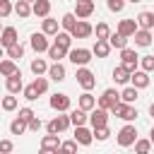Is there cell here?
Instances as JSON below:
<instances>
[{"instance_id": "7c38bea8", "label": "cell", "mask_w": 154, "mask_h": 154, "mask_svg": "<svg viewBox=\"0 0 154 154\" xmlns=\"http://www.w3.org/2000/svg\"><path fill=\"white\" fill-rule=\"evenodd\" d=\"M75 14L77 19H87L94 14V0H75Z\"/></svg>"}, {"instance_id": "2e32d148", "label": "cell", "mask_w": 154, "mask_h": 154, "mask_svg": "<svg viewBox=\"0 0 154 154\" xmlns=\"http://www.w3.org/2000/svg\"><path fill=\"white\" fill-rule=\"evenodd\" d=\"M130 84L137 87V89H147L149 87V72L147 70H135L130 75Z\"/></svg>"}, {"instance_id": "52a82bcc", "label": "cell", "mask_w": 154, "mask_h": 154, "mask_svg": "<svg viewBox=\"0 0 154 154\" xmlns=\"http://www.w3.org/2000/svg\"><path fill=\"white\" fill-rule=\"evenodd\" d=\"M120 58H123V65L130 70V72H135L137 70V65H140V55L135 53V48H120Z\"/></svg>"}, {"instance_id": "cb8c5ba5", "label": "cell", "mask_w": 154, "mask_h": 154, "mask_svg": "<svg viewBox=\"0 0 154 154\" xmlns=\"http://www.w3.org/2000/svg\"><path fill=\"white\" fill-rule=\"evenodd\" d=\"M77 106L84 108V111H91L96 106V96H91V91L84 89V94H79V99H77Z\"/></svg>"}, {"instance_id": "d6986e66", "label": "cell", "mask_w": 154, "mask_h": 154, "mask_svg": "<svg viewBox=\"0 0 154 154\" xmlns=\"http://www.w3.org/2000/svg\"><path fill=\"white\" fill-rule=\"evenodd\" d=\"M31 14H36V17H48L51 14V0H36V2H31Z\"/></svg>"}, {"instance_id": "7dc6e473", "label": "cell", "mask_w": 154, "mask_h": 154, "mask_svg": "<svg viewBox=\"0 0 154 154\" xmlns=\"http://www.w3.org/2000/svg\"><path fill=\"white\" fill-rule=\"evenodd\" d=\"M60 149H63V152H77V140H67V142H60Z\"/></svg>"}, {"instance_id": "4316f807", "label": "cell", "mask_w": 154, "mask_h": 154, "mask_svg": "<svg viewBox=\"0 0 154 154\" xmlns=\"http://www.w3.org/2000/svg\"><path fill=\"white\" fill-rule=\"evenodd\" d=\"M87 113H89V111H84V108H79V106L72 108V111H70V120H72V125H84V123L89 120Z\"/></svg>"}, {"instance_id": "9c48e42d", "label": "cell", "mask_w": 154, "mask_h": 154, "mask_svg": "<svg viewBox=\"0 0 154 154\" xmlns=\"http://www.w3.org/2000/svg\"><path fill=\"white\" fill-rule=\"evenodd\" d=\"M70 34H72V38H89V36L94 34V26H91L87 19H77V24H75V29H72Z\"/></svg>"}, {"instance_id": "8992f818", "label": "cell", "mask_w": 154, "mask_h": 154, "mask_svg": "<svg viewBox=\"0 0 154 154\" xmlns=\"http://www.w3.org/2000/svg\"><path fill=\"white\" fill-rule=\"evenodd\" d=\"M89 123H91V128H101V125H108V108L94 106V108L89 111Z\"/></svg>"}, {"instance_id": "ab89813d", "label": "cell", "mask_w": 154, "mask_h": 154, "mask_svg": "<svg viewBox=\"0 0 154 154\" xmlns=\"http://www.w3.org/2000/svg\"><path fill=\"white\" fill-rule=\"evenodd\" d=\"M152 147H154L152 140H135V152H137V154H147Z\"/></svg>"}, {"instance_id": "d6a6232c", "label": "cell", "mask_w": 154, "mask_h": 154, "mask_svg": "<svg viewBox=\"0 0 154 154\" xmlns=\"http://www.w3.org/2000/svg\"><path fill=\"white\" fill-rule=\"evenodd\" d=\"M108 43H111V48H118V51H120V48H125V46H128V36H123V34H118V31H116V34H111V36H108Z\"/></svg>"}, {"instance_id": "db71d44e", "label": "cell", "mask_w": 154, "mask_h": 154, "mask_svg": "<svg viewBox=\"0 0 154 154\" xmlns=\"http://www.w3.org/2000/svg\"><path fill=\"white\" fill-rule=\"evenodd\" d=\"M149 140H152V144H154V128H152V132H149Z\"/></svg>"}, {"instance_id": "4fadbf2b", "label": "cell", "mask_w": 154, "mask_h": 154, "mask_svg": "<svg viewBox=\"0 0 154 154\" xmlns=\"http://www.w3.org/2000/svg\"><path fill=\"white\" fill-rule=\"evenodd\" d=\"M75 140L82 147H89L94 142V130H87L84 125H75Z\"/></svg>"}, {"instance_id": "f907efd6", "label": "cell", "mask_w": 154, "mask_h": 154, "mask_svg": "<svg viewBox=\"0 0 154 154\" xmlns=\"http://www.w3.org/2000/svg\"><path fill=\"white\" fill-rule=\"evenodd\" d=\"M12 149H14L12 140H0V152H5V154H7V152H12Z\"/></svg>"}, {"instance_id": "ba28073f", "label": "cell", "mask_w": 154, "mask_h": 154, "mask_svg": "<svg viewBox=\"0 0 154 154\" xmlns=\"http://www.w3.org/2000/svg\"><path fill=\"white\" fill-rule=\"evenodd\" d=\"M48 103H51V108L53 111H58V113H65V111H70V96L67 94H53L51 99H48Z\"/></svg>"}, {"instance_id": "7402d4cb", "label": "cell", "mask_w": 154, "mask_h": 154, "mask_svg": "<svg viewBox=\"0 0 154 154\" xmlns=\"http://www.w3.org/2000/svg\"><path fill=\"white\" fill-rule=\"evenodd\" d=\"M48 77L53 79V82H63L65 79V65L58 60V63H53V65H48Z\"/></svg>"}, {"instance_id": "603a6c76", "label": "cell", "mask_w": 154, "mask_h": 154, "mask_svg": "<svg viewBox=\"0 0 154 154\" xmlns=\"http://www.w3.org/2000/svg\"><path fill=\"white\" fill-rule=\"evenodd\" d=\"M65 55H67V48L53 41V43H51V48H48V58H51L53 63H58V60H63Z\"/></svg>"}, {"instance_id": "ac0fdd59", "label": "cell", "mask_w": 154, "mask_h": 154, "mask_svg": "<svg viewBox=\"0 0 154 154\" xmlns=\"http://www.w3.org/2000/svg\"><path fill=\"white\" fill-rule=\"evenodd\" d=\"M140 26H137V19H120L118 22V34H123V36H132L135 31H137Z\"/></svg>"}, {"instance_id": "c3c4849f", "label": "cell", "mask_w": 154, "mask_h": 154, "mask_svg": "<svg viewBox=\"0 0 154 154\" xmlns=\"http://www.w3.org/2000/svg\"><path fill=\"white\" fill-rule=\"evenodd\" d=\"M41 125H43V123H41V118H38V116H34V118L29 120V130H31V132H38V130H41Z\"/></svg>"}, {"instance_id": "d4e9b609", "label": "cell", "mask_w": 154, "mask_h": 154, "mask_svg": "<svg viewBox=\"0 0 154 154\" xmlns=\"http://www.w3.org/2000/svg\"><path fill=\"white\" fill-rule=\"evenodd\" d=\"M41 31L48 34V36H55V34H58V19H53L51 14L43 17V22H41Z\"/></svg>"}, {"instance_id": "9a60e30c", "label": "cell", "mask_w": 154, "mask_h": 154, "mask_svg": "<svg viewBox=\"0 0 154 154\" xmlns=\"http://www.w3.org/2000/svg\"><path fill=\"white\" fill-rule=\"evenodd\" d=\"M5 87H7V91H10V94H19V91H24V82H22V72L17 70L14 75H10V77L5 79Z\"/></svg>"}, {"instance_id": "83f0119b", "label": "cell", "mask_w": 154, "mask_h": 154, "mask_svg": "<svg viewBox=\"0 0 154 154\" xmlns=\"http://www.w3.org/2000/svg\"><path fill=\"white\" fill-rule=\"evenodd\" d=\"M26 130H29V120H24V118H19V116L10 123V132H12V135H24Z\"/></svg>"}, {"instance_id": "7a4b0ae2", "label": "cell", "mask_w": 154, "mask_h": 154, "mask_svg": "<svg viewBox=\"0 0 154 154\" xmlns=\"http://www.w3.org/2000/svg\"><path fill=\"white\" fill-rule=\"evenodd\" d=\"M91 51L89 48H70L67 51V58H70V63L72 65H77V67H82V65H89V60H91Z\"/></svg>"}, {"instance_id": "680465c9", "label": "cell", "mask_w": 154, "mask_h": 154, "mask_svg": "<svg viewBox=\"0 0 154 154\" xmlns=\"http://www.w3.org/2000/svg\"><path fill=\"white\" fill-rule=\"evenodd\" d=\"M152 34H154V29H152Z\"/></svg>"}, {"instance_id": "30bf717a", "label": "cell", "mask_w": 154, "mask_h": 154, "mask_svg": "<svg viewBox=\"0 0 154 154\" xmlns=\"http://www.w3.org/2000/svg\"><path fill=\"white\" fill-rule=\"evenodd\" d=\"M29 43H31V48H34L36 53H48V48H51L48 34H43V31H41V34H38V31L31 34V41H29Z\"/></svg>"}, {"instance_id": "6da1fadb", "label": "cell", "mask_w": 154, "mask_h": 154, "mask_svg": "<svg viewBox=\"0 0 154 154\" xmlns=\"http://www.w3.org/2000/svg\"><path fill=\"white\" fill-rule=\"evenodd\" d=\"M108 113H113V116H118V118H123V120H128V123H132V120L137 118V108H135L132 103H125V101H118L116 106H111Z\"/></svg>"}, {"instance_id": "277c9868", "label": "cell", "mask_w": 154, "mask_h": 154, "mask_svg": "<svg viewBox=\"0 0 154 154\" xmlns=\"http://www.w3.org/2000/svg\"><path fill=\"white\" fill-rule=\"evenodd\" d=\"M135 140H137V128H135L132 123L123 125L120 132H118V144H120V147H132Z\"/></svg>"}, {"instance_id": "6f0895ef", "label": "cell", "mask_w": 154, "mask_h": 154, "mask_svg": "<svg viewBox=\"0 0 154 154\" xmlns=\"http://www.w3.org/2000/svg\"><path fill=\"white\" fill-rule=\"evenodd\" d=\"M0 31H2V24H0Z\"/></svg>"}, {"instance_id": "5b68a950", "label": "cell", "mask_w": 154, "mask_h": 154, "mask_svg": "<svg viewBox=\"0 0 154 154\" xmlns=\"http://www.w3.org/2000/svg\"><path fill=\"white\" fill-rule=\"evenodd\" d=\"M70 125H72L70 116H55L53 120H48L46 130H48V132H53V135H60V132H65V130H67Z\"/></svg>"}, {"instance_id": "9f6ffc18", "label": "cell", "mask_w": 154, "mask_h": 154, "mask_svg": "<svg viewBox=\"0 0 154 154\" xmlns=\"http://www.w3.org/2000/svg\"><path fill=\"white\" fill-rule=\"evenodd\" d=\"M26 2H36V0H26Z\"/></svg>"}, {"instance_id": "8d00e7d4", "label": "cell", "mask_w": 154, "mask_h": 154, "mask_svg": "<svg viewBox=\"0 0 154 154\" xmlns=\"http://www.w3.org/2000/svg\"><path fill=\"white\" fill-rule=\"evenodd\" d=\"M24 55V46L17 41V43H12V46H7V58H12V60H19Z\"/></svg>"}, {"instance_id": "11a10c76", "label": "cell", "mask_w": 154, "mask_h": 154, "mask_svg": "<svg viewBox=\"0 0 154 154\" xmlns=\"http://www.w3.org/2000/svg\"><path fill=\"white\" fill-rule=\"evenodd\" d=\"M130 2H142V0H130Z\"/></svg>"}, {"instance_id": "f1b7e54d", "label": "cell", "mask_w": 154, "mask_h": 154, "mask_svg": "<svg viewBox=\"0 0 154 154\" xmlns=\"http://www.w3.org/2000/svg\"><path fill=\"white\" fill-rule=\"evenodd\" d=\"M137 26L140 29H154V12H140L137 14Z\"/></svg>"}, {"instance_id": "e0dca14e", "label": "cell", "mask_w": 154, "mask_h": 154, "mask_svg": "<svg viewBox=\"0 0 154 154\" xmlns=\"http://www.w3.org/2000/svg\"><path fill=\"white\" fill-rule=\"evenodd\" d=\"M58 149H60V137L53 135V132L43 135V140H41V152H58Z\"/></svg>"}, {"instance_id": "5bb4252c", "label": "cell", "mask_w": 154, "mask_h": 154, "mask_svg": "<svg viewBox=\"0 0 154 154\" xmlns=\"http://www.w3.org/2000/svg\"><path fill=\"white\" fill-rule=\"evenodd\" d=\"M132 38H135V46H140V48H147V46H152V41H154V34H152V29H137V31L132 34Z\"/></svg>"}, {"instance_id": "1f68e13d", "label": "cell", "mask_w": 154, "mask_h": 154, "mask_svg": "<svg viewBox=\"0 0 154 154\" xmlns=\"http://www.w3.org/2000/svg\"><path fill=\"white\" fill-rule=\"evenodd\" d=\"M53 38H55V43H60V46H65L67 51L72 48V34H70V31H65V29H63V31H58V34H55Z\"/></svg>"}, {"instance_id": "836d02e7", "label": "cell", "mask_w": 154, "mask_h": 154, "mask_svg": "<svg viewBox=\"0 0 154 154\" xmlns=\"http://www.w3.org/2000/svg\"><path fill=\"white\" fill-rule=\"evenodd\" d=\"M75 24H77V14L67 12V14H63V17H60V26H63L65 31H72V29H75Z\"/></svg>"}, {"instance_id": "816d5d0a", "label": "cell", "mask_w": 154, "mask_h": 154, "mask_svg": "<svg viewBox=\"0 0 154 154\" xmlns=\"http://www.w3.org/2000/svg\"><path fill=\"white\" fill-rule=\"evenodd\" d=\"M2 55H7V48H5L2 43H0V58H2Z\"/></svg>"}, {"instance_id": "74e56055", "label": "cell", "mask_w": 154, "mask_h": 154, "mask_svg": "<svg viewBox=\"0 0 154 154\" xmlns=\"http://www.w3.org/2000/svg\"><path fill=\"white\" fill-rule=\"evenodd\" d=\"M0 106H2V111H14L17 108V96L14 94H10V96H2V101H0Z\"/></svg>"}, {"instance_id": "f6af8a7d", "label": "cell", "mask_w": 154, "mask_h": 154, "mask_svg": "<svg viewBox=\"0 0 154 154\" xmlns=\"http://www.w3.org/2000/svg\"><path fill=\"white\" fill-rule=\"evenodd\" d=\"M106 7H108L111 12H123V7H125V0H106Z\"/></svg>"}, {"instance_id": "f35d334b", "label": "cell", "mask_w": 154, "mask_h": 154, "mask_svg": "<svg viewBox=\"0 0 154 154\" xmlns=\"http://www.w3.org/2000/svg\"><path fill=\"white\" fill-rule=\"evenodd\" d=\"M94 34H96V38H108V36H111V26H108L106 22H99L96 29H94Z\"/></svg>"}, {"instance_id": "7bdbcfd3", "label": "cell", "mask_w": 154, "mask_h": 154, "mask_svg": "<svg viewBox=\"0 0 154 154\" xmlns=\"http://www.w3.org/2000/svg\"><path fill=\"white\" fill-rule=\"evenodd\" d=\"M14 12V5L10 2V0H0V19H5V17H10Z\"/></svg>"}, {"instance_id": "8fae6325", "label": "cell", "mask_w": 154, "mask_h": 154, "mask_svg": "<svg viewBox=\"0 0 154 154\" xmlns=\"http://www.w3.org/2000/svg\"><path fill=\"white\" fill-rule=\"evenodd\" d=\"M118 101H120V94H118L116 89H106V91L99 96L96 106H101V108H108V111H111V106H116Z\"/></svg>"}, {"instance_id": "44dd1931", "label": "cell", "mask_w": 154, "mask_h": 154, "mask_svg": "<svg viewBox=\"0 0 154 154\" xmlns=\"http://www.w3.org/2000/svg\"><path fill=\"white\" fill-rule=\"evenodd\" d=\"M91 53H94L96 58H108V53H111V43H108V38H96Z\"/></svg>"}, {"instance_id": "3957f363", "label": "cell", "mask_w": 154, "mask_h": 154, "mask_svg": "<svg viewBox=\"0 0 154 154\" xmlns=\"http://www.w3.org/2000/svg\"><path fill=\"white\" fill-rule=\"evenodd\" d=\"M77 84L82 87V89H87V91H91L94 89V84H96V77H94V72L87 67V65H82L79 70H77Z\"/></svg>"}, {"instance_id": "e575fe53", "label": "cell", "mask_w": 154, "mask_h": 154, "mask_svg": "<svg viewBox=\"0 0 154 154\" xmlns=\"http://www.w3.org/2000/svg\"><path fill=\"white\" fill-rule=\"evenodd\" d=\"M31 72H34V75H46V72H48V63H46L43 58H34V60H31Z\"/></svg>"}, {"instance_id": "f5cc1de1", "label": "cell", "mask_w": 154, "mask_h": 154, "mask_svg": "<svg viewBox=\"0 0 154 154\" xmlns=\"http://www.w3.org/2000/svg\"><path fill=\"white\" fill-rule=\"evenodd\" d=\"M149 116H152V118H154V101H152V103H149Z\"/></svg>"}, {"instance_id": "4dcf8cb0", "label": "cell", "mask_w": 154, "mask_h": 154, "mask_svg": "<svg viewBox=\"0 0 154 154\" xmlns=\"http://www.w3.org/2000/svg\"><path fill=\"white\" fill-rule=\"evenodd\" d=\"M14 72H17V63H14L12 58L0 60V75H2V77H10V75H14Z\"/></svg>"}, {"instance_id": "b9f144b4", "label": "cell", "mask_w": 154, "mask_h": 154, "mask_svg": "<svg viewBox=\"0 0 154 154\" xmlns=\"http://www.w3.org/2000/svg\"><path fill=\"white\" fill-rule=\"evenodd\" d=\"M94 137H96L99 142H106V140L111 137V130H108V125H101V128H94Z\"/></svg>"}, {"instance_id": "484cf974", "label": "cell", "mask_w": 154, "mask_h": 154, "mask_svg": "<svg viewBox=\"0 0 154 154\" xmlns=\"http://www.w3.org/2000/svg\"><path fill=\"white\" fill-rule=\"evenodd\" d=\"M130 70L125 67V65H118V67H113V79L118 82V84H128L130 82Z\"/></svg>"}, {"instance_id": "ee69618b", "label": "cell", "mask_w": 154, "mask_h": 154, "mask_svg": "<svg viewBox=\"0 0 154 154\" xmlns=\"http://www.w3.org/2000/svg\"><path fill=\"white\" fill-rule=\"evenodd\" d=\"M38 96H41V94L36 91V87H34V84H29V87H24V99H26V101H36Z\"/></svg>"}, {"instance_id": "f546056e", "label": "cell", "mask_w": 154, "mask_h": 154, "mask_svg": "<svg viewBox=\"0 0 154 154\" xmlns=\"http://www.w3.org/2000/svg\"><path fill=\"white\" fill-rule=\"evenodd\" d=\"M137 87H132V84H128L123 91H120V101H125V103H135L137 101Z\"/></svg>"}, {"instance_id": "bcb514c9", "label": "cell", "mask_w": 154, "mask_h": 154, "mask_svg": "<svg viewBox=\"0 0 154 154\" xmlns=\"http://www.w3.org/2000/svg\"><path fill=\"white\" fill-rule=\"evenodd\" d=\"M140 65H142V70L152 72V70H154V55H144V58L140 60Z\"/></svg>"}, {"instance_id": "91938a15", "label": "cell", "mask_w": 154, "mask_h": 154, "mask_svg": "<svg viewBox=\"0 0 154 154\" xmlns=\"http://www.w3.org/2000/svg\"><path fill=\"white\" fill-rule=\"evenodd\" d=\"M0 101H2V99H0Z\"/></svg>"}, {"instance_id": "d590c367", "label": "cell", "mask_w": 154, "mask_h": 154, "mask_svg": "<svg viewBox=\"0 0 154 154\" xmlns=\"http://www.w3.org/2000/svg\"><path fill=\"white\" fill-rule=\"evenodd\" d=\"M14 12H17V17L26 19V17L31 14V2H26V0H19V2L14 5Z\"/></svg>"}, {"instance_id": "ffe728a7", "label": "cell", "mask_w": 154, "mask_h": 154, "mask_svg": "<svg viewBox=\"0 0 154 154\" xmlns=\"http://www.w3.org/2000/svg\"><path fill=\"white\" fill-rule=\"evenodd\" d=\"M0 43L7 48V46H12V43H17V29L14 26H2V31H0Z\"/></svg>"}, {"instance_id": "681fc988", "label": "cell", "mask_w": 154, "mask_h": 154, "mask_svg": "<svg viewBox=\"0 0 154 154\" xmlns=\"http://www.w3.org/2000/svg\"><path fill=\"white\" fill-rule=\"evenodd\" d=\"M34 116H36V113H34V111H31L29 106H24V108H19V118H24V120H31Z\"/></svg>"}, {"instance_id": "60d3db41", "label": "cell", "mask_w": 154, "mask_h": 154, "mask_svg": "<svg viewBox=\"0 0 154 154\" xmlns=\"http://www.w3.org/2000/svg\"><path fill=\"white\" fill-rule=\"evenodd\" d=\"M31 84L36 87V91H38V94H46V91H48V79H46V77H41V75H36V79H34Z\"/></svg>"}]
</instances>
